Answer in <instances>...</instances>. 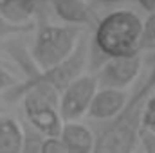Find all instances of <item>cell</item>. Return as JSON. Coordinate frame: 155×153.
I'll return each mask as SVG.
<instances>
[{"instance_id":"7a4b0ae2","label":"cell","mask_w":155,"mask_h":153,"mask_svg":"<svg viewBox=\"0 0 155 153\" xmlns=\"http://www.w3.org/2000/svg\"><path fill=\"white\" fill-rule=\"evenodd\" d=\"M87 58H88L87 40L79 38L78 43L74 45V49L71 50V54L65 60H61L60 63H56V65H52L45 70H40L38 74L27 77L22 83L16 81L13 86H9L5 90V96H4L5 101H18L25 94V90L29 86L36 85V83H47V85L54 86L58 92H61L72 79H76L83 72V69L87 67Z\"/></svg>"},{"instance_id":"3957f363","label":"cell","mask_w":155,"mask_h":153,"mask_svg":"<svg viewBox=\"0 0 155 153\" xmlns=\"http://www.w3.org/2000/svg\"><path fill=\"white\" fill-rule=\"evenodd\" d=\"M58 101L60 92L54 86L47 83L29 86L22 96L25 121L38 128L43 135H60L63 119L58 112Z\"/></svg>"},{"instance_id":"44dd1931","label":"cell","mask_w":155,"mask_h":153,"mask_svg":"<svg viewBox=\"0 0 155 153\" xmlns=\"http://www.w3.org/2000/svg\"><path fill=\"white\" fill-rule=\"evenodd\" d=\"M0 63H5V60H4V58H0ZM5 65H7V63H5Z\"/></svg>"},{"instance_id":"5b68a950","label":"cell","mask_w":155,"mask_h":153,"mask_svg":"<svg viewBox=\"0 0 155 153\" xmlns=\"http://www.w3.org/2000/svg\"><path fill=\"white\" fill-rule=\"evenodd\" d=\"M97 90L96 76L79 74L61 92L58 101V112L63 121H78L87 114V108Z\"/></svg>"},{"instance_id":"8992f818","label":"cell","mask_w":155,"mask_h":153,"mask_svg":"<svg viewBox=\"0 0 155 153\" xmlns=\"http://www.w3.org/2000/svg\"><path fill=\"white\" fill-rule=\"evenodd\" d=\"M139 69H141V52L108 58L103 61V65L96 74L97 86L124 88L137 77Z\"/></svg>"},{"instance_id":"ac0fdd59","label":"cell","mask_w":155,"mask_h":153,"mask_svg":"<svg viewBox=\"0 0 155 153\" xmlns=\"http://www.w3.org/2000/svg\"><path fill=\"white\" fill-rule=\"evenodd\" d=\"M141 126H146L150 130H155V96L146 99L144 103V110L141 115Z\"/></svg>"},{"instance_id":"d6986e66","label":"cell","mask_w":155,"mask_h":153,"mask_svg":"<svg viewBox=\"0 0 155 153\" xmlns=\"http://www.w3.org/2000/svg\"><path fill=\"white\" fill-rule=\"evenodd\" d=\"M5 67H7L5 63H0V92L2 90H7L9 86H13L16 83V77L13 76Z\"/></svg>"},{"instance_id":"30bf717a","label":"cell","mask_w":155,"mask_h":153,"mask_svg":"<svg viewBox=\"0 0 155 153\" xmlns=\"http://www.w3.org/2000/svg\"><path fill=\"white\" fill-rule=\"evenodd\" d=\"M43 0H0V15L13 24H31L43 11Z\"/></svg>"},{"instance_id":"ffe728a7","label":"cell","mask_w":155,"mask_h":153,"mask_svg":"<svg viewBox=\"0 0 155 153\" xmlns=\"http://www.w3.org/2000/svg\"><path fill=\"white\" fill-rule=\"evenodd\" d=\"M139 7L144 9L146 13H153L155 11V0H137Z\"/></svg>"},{"instance_id":"ba28073f","label":"cell","mask_w":155,"mask_h":153,"mask_svg":"<svg viewBox=\"0 0 155 153\" xmlns=\"http://www.w3.org/2000/svg\"><path fill=\"white\" fill-rule=\"evenodd\" d=\"M49 4L60 20L74 25L92 22L96 11V4L90 0H51Z\"/></svg>"},{"instance_id":"52a82bcc","label":"cell","mask_w":155,"mask_h":153,"mask_svg":"<svg viewBox=\"0 0 155 153\" xmlns=\"http://www.w3.org/2000/svg\"><path fill=\"white\" fill-rule=\"evenodd\" d=\"M126 99L128 97L123 92V88L101 86L99 90H96V94L87 108V115L96 121H108L123 110Z\"/></svg>"},{"instance_id":"6da1fadb","label":"cell","mask_w":155,"mask_h":153,"mask_svg":"<svg viewBox=\"0 0 155 153\" xmlns=\"http://www.w3.org/2000/svg\"><path fill=\"white\" fill-rule=\"evenodd\" d=\"M141 18L128 9H117L105 15L94 31L90 47V65L99 69L105 60L114 56H124L141 52L139 34H141Z\"/></svg>"},{"instance_id":"2e32d148","label":"cell","mask_w":155,"mask_h":153,"mask_svg":"<svg viewBox=\"0 0 155 153\" xmlns=\"http://www.w3.org/2000/svg\"><path fill=\"white\" fill-rule=\"evenodd\" d=\"M40 153H69L60 135H45L40 146Z\"/></svg>"},{"instance_id":"e0dca14e","label":"cell","mask_w":155,"mask_h":153,"mask_svg":"<svg viewBox=\"0 0 155 153\" xmlns=\"http://www.w3.org/2000/svg\"><path fill=\"white\" fill-rule=\"evenodd\" d=\"M137 141H141V148L146 153H155V130L141 126L137 132Z\"/></svg>"},{"instance_id":"9a60e30c","label":"cell","mask_w":155,"mask_h":153,"mask_svg":"<svg viewBox=\"0 0 155 153\" xmlns=\"http://www.w3.org/2000/svg\"><path fill=\"white\" fill-rule=\"evenodd\" d=\"M35 25L33 24H13L9 20H5L0 15V41L9 38L11 34H20V33H29Z\"/></svg>"},{"instance_id":"5bb4252c","label":"cell","mask_w":155,"mask_h":153,"mask_svg":"<svg viewBox=\"0 0 155 153\" xmlns=\"http://www.w3.org/2000/svg\"><path fill=\"white\" fill-rule=\"evenodd\" d=\"M155 49V11L148 13V18L141 22V34H139V50H152Z\"/></svg>"},{"instance_id":"7402d4cb","label":"cell","mask_w":155,"mask_h":153,"mask_svg":"<svg viewBox=\"0 0 155 153\" xmlns=\"http://www.w3.org/2000/svg\"><path fill=\"white\" fill-rule=\"evenodd\" d=\"M153 60H155V49H153Z\"/></svg>"},{"instance_id":"4fadbf2b","label":"cell","mask_w":155,"mask_h":153,"mask_svg":"<svg viewBox=\"0 0 155 153\" xmlns=\"http://www.w3.org/2000/svg\"><path fill=\"white\" fill-rule=\"evenodd\" d=\"M20 128H22V148H20V151L40 153V146H41V141L45 135L27 121H24Z\"/></svg>"},{"instance_id":"9c48e42d","label":"cell","mask_w":155,"mask_h":153,"mask_svg":"<svg viewBox=\"0 0 155 153\" xmlns=\"http://www.w3.org/2000/svg\"><path fill=\"white\" fill-rule=\"evenodd\" d=\"M60 137L69 153H88L94 148V133L76 121H63Z\"/></svg>"},{"instance_id":"7c38bea8","label":"cell","mask_w":155,"mask_h":153,"mask_svg":"<svg viewBox=\"0 0 155 153\" xmlns=\"http://www.w3.org/2000/svg\"><path fill=\"white\" fill-rule=\"evenodd\" d=\"M5 49H7V54L13 58V61L16 65H20V69L25 72L27 77H31V76H35V74L40 72L38 65L33 60V54L27 52V49L24 47V43H20V41H7L5 43Z\"/></svg>"},{"instance_id":"8fae6325","label":"cell","mask_w":155,"mask_h":153,"mask_svg":"<svg viewBox=\"0 0 155 153\" xmlns=\"http://www.w3.org/2000/svg\"><path fill=\"white\" fill-rule=\"evenodd\" d=\"M22 148V128L20 124L9 117L0 115V151L16 153Z\"/></svg>"},{"instance_id":"277c9868","label":"cell","mask_w":155,"mask_h":153,"mask_svg":"<svg viewBox=\"0 0 155 153\" xmlns=\"http://www.w3.org/2000/svg\"><path fill=\"white\" fill-rule=\"evenodd\" d=\"M81 29L74 24H65V25H52L45 24L41 25L36 33L35 45H33V60L38 65L40 70H45L61 60H65L74 45L79 40Z\"/></svg>"}]
</instances>
